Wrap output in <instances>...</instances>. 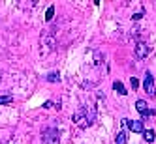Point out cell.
<instances>
[{"label":"cell","instance_id":"4fadbf2b","mask_svg":"<svg viewBox=\"0 0 156 144\" xmlns=\"http://www.w3.org/2000/svg\"><path fill=\"white\" fill-rule=\"evenodd\" d=\"M43 107H45V109H53V101H45V103H43Z\"/></svg>","mask_w":156,"mask_h":144},{"label":"cell","instance_id":"8992f818","mask_svg":"<svg viewBox=\"0 0 156 144\" xmlns=\"http://www.w3.org/2000/svg\"><path fill=\"white\" fill-rule=\"evenodd\" d=\"M126 140H128L126 131H124V129H120V131L117 133V137H115V144H126Z\"/></svg>","mask_w":156,"mask_h":144},{"label":"cell","instance_id":"277c9868","mask_svg":"<svg viewBox=\"0 0 156 144\" xmlns=\"http://www.w3.org/2000/svg\"><path fill=\"white\" fill-rule=\"evenodd\" d=\"M58 140V131L57 129H47L43 133V144H57Z\"/></svg>","mask_w":156,"mask_h":144},{"label":"cell","instance_id":"6da1fadb","mask_svg":"<svg viewBox=\"0 0 156 144\" xmlns=\"http://www.w3.org/2000/svg\"><path fill=\"white\" fill-rule=\"evenodd\" d=\"M143 90L147 92L149 97H154L156 95V86H154V77L152 73L147 71V75H145V81H143Z\"/></svg>","mask_w":156,"mask_h":144},{"label":"cell","instance_id":"ba28073f","mask_svg":"<svg viewBox=\"0 0 156 144\" xmlns=\"http://www.w3.org/2000/svg\"><path fill=\"white\" fill-rule=\"evenodd\" d=\"M143 139L147 140V142H152V140H154V131H152V129L143 131Z\"/></svg>","mask_w":156,"mask_h":144},{"label":"cell","instance_id":"9c48e42d","mask_svg":"<svg viewBox=\"0 0 156 144\" xmlns=\"http://www.w3.org/2000/svg\"><path fill=\"white\" fill-rule=\"evenodd\" d=\"M12 101H13L12 95H0V105H9Z\"/></svg>","mask_w":156,"mask_h":144},{"label":"cell","instance_id":"7a4b0ae2","mask_svg":"<svg viewBox=\"0 0 156 144\" xmlns=\"http://www.w3.org/2000/svg\"><path fill=\"white\" fill-rule=\"evenodd\" d=\"M136 109H137V112L141 114V116H152L154 114V110H151L149 107H147V101H145V99H137L136 101Z\"/></svg>","mask_w":156,"mask_h":144},{"label":"cell","instance_id":"8fae6325","mask_svg":"<svg viewBox=\"0 0 156 144\" xmlns=\"http://www.w3.org/2000/svg\"><path fill=\"white\" fill-rule=\"evenodd\" d=\"M53 15H55V8H53V6H49V8H47V12H45V21H51V19H53Z\"/></svg>","mask_w":156,"mask_h":144},{"label":"cell","instance_id":"30bf717a","mask_svg":"<svg viewBox=\"0 0 156 144\" xmlns=\"http://www.w3.org/2000/svg\"><path fill=\"white\" fill-rule=\"evenodd\" d=\"M47 81H49V82H58L60 77H58V73H49V75H47Z\"/></svg>","mask_w":156,"mask_h":144},{"label":"cell","instance_id":"7c38bea8","mask_svg":"<svg viewBox=\"0 0 156 144\" xmlns=\"http://www.w3.org/2000/svg\"><path fill=\"white\" fill-rule=\"evenodd\" d=\"M130 84H132V90H137V86H139V81H137V79H133V77H132V79H130Z\"/></svg>","mask_w":156,"mask_h":144},{"label":"cell","instance_id":"3957f363","mask_svg":"<svg viewBox=\"0 0 156 144\" xmlns=\"http://www.w3.org/2000/svg\"><path fill=\"white\" fill-rule=\"evenodd\" d=\"M124 124H126V127H128L130 131H133V133H143V131H145L141 120H128V118H124Z\"/></svg>","mask_w":156,"mask_h":144},{"label":"cell","instance_id":"5b68a950","mask_svg":"<svg viewBox=\"0 0 156 144\" xmlns=\"http://www.w3.org/2000/svg\"><path fill=\"white\" fill-rule=\"evenodd\" d=\"M147 54H149V47L145 45V43H137V45H136V56L141 60V58L147 56Z\"/></svg>","mask_w":156,"mask_h":144},{"label":"cell","instance_id":"52a82bcc","mask_svg":"<svg viewBox=\"0 0 156 144\" xmlns=\"http://www.w3.org/2000/svg\"><path fill=\"white\" fill-rule=\"evenodd\" d=\"M113 88H115V90H117V94H120V95H126V92H128L126 88L122 86V82H119V81H117V82L113 84Z\"/></svg>","mask_w":156,"mask_h":144}]
</instances>
